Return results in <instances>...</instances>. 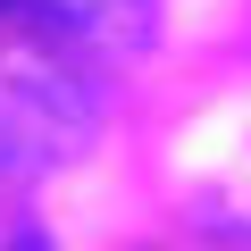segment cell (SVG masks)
Returning <instances> with one entry per match:
<instances>
[{"mask_svg": "<svg viewBox=\"0 0 251 251\" xmlns=\"http://www.w3.org/2000/svg\"><path fill=\"white\" fill-rule=\"evenodd\" d=\"M17 17H50V25H75V34H134L143 0H9Z\"/></svg>", "mask_w": 251, "mask_h": 251, "instance_id": "obj_1", "label": "cell"}]
</instances>
